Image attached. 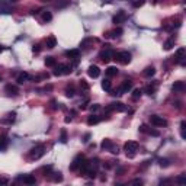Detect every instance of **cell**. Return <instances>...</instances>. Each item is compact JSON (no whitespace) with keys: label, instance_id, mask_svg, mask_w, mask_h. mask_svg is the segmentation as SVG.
<instances>
[{"label":"cell","instance_id":"6da1fadb","mask_svg":"<svg viewBox=\"0 0 186 186\" xmlns=\"http://www.w3.org/2000/svg\"><path fill=\"white\" fill-rule=\"evenodd\" d=\"M45 146L44 144H38V146H35L29 151V157H31V160H40L44 154H45Z\"/></svg>","mask_w":186,"mask_h":186},{"label":"cell","instance_id":"7a4b0ae2","mask_svg":"<svg viewBox=\"0 0 186 186\" xmlns=\"http://www.w3.org/2000/svg\"><path fill=\"white\" fill-rule=\"evenodd\" d=\"M137 148H138V144H137L135 141H128V143L124 144V150H125V153L128 157H134Z\"/></svg>","mask_w":186,"mask_h":186},{"label":"cell","instance_id":"3957f363","mask_svg":"<svg viewBox=\"0 0 186 186\" xmlns=\"http://www.w3.org/2000/svg\"><path fill=\"white\" fill-rule=\"evenodd\" d=\"M116 60L121 64H128V63H131V54L128 51H119V53H116Z\"/></svg>","mask_w":186,"mask_h":186},{"label":"cell","instance_id":"277c9868","mask_svg":"<svg viewBox=\"0 0 186 186\" xmlns=\"http://www.w3.org/2000/svg\"><path fill=\"white\" fill-rule=\"evenodd\" d=\"M150 122L154 126H166L167 125V121L163 116H159V115H151L150 116Z\"/></svg>","mask_w":186,"mask_h":186},{"label":"cell","instance_id":"5b68a950","mask_svg":"<svg viewBox=\"0 0 186 186\" xmlns=\"http://www.w3.org/2000/svg\"><path fill=\"white\" fill-rule=\"evenodd\" d=\"M70 73H71V67L66 66V64H60V66L54 70V76H57V77H58V76H63V74L66 76V74H70Z\"/></svg>","mask_w":186,"mask_h":186},{"label":"cell","instance_id":"8992f818","mask_svg":"<svg viewBox=\"0 0 186 186\" xmlns=\"http://www.w3.org/2000/svg\"><path fill=\"white\" fill-rule=\"evenodd\" d=\"M108 112H111V111H116V112H125L126 108L124 103H121V102H113V103H111L109 106L106 108Z\"/></svg>","mask_w":186,"mask_h":186},{"label":"cell","instance_id":"52a82bcc","mask_svg":"<svg viewBox=\"0 0 186 186\" xmlns=\"http://www.w3.org/2000/svg\"><path fill=\"white\" fill-rule=\"evenodd\" d=\"M113 55H115V54H113L112 50H103V51H102V53L99 54L100 60L105 61V63H109V61H111V60L113 58Z\"/></svg>","mask_w":186,"mask_h":186},{"label":"cell","instance_id":"ba28073f","mask_svg":"<svg viewBox=\"0 0 186 186\" xmlns=\"http://www.w3.org/2000/svg\"><path fill=\"white\" fill-rule=\"evenodd\" d=\"M131 89H133V81L125 80V81L122 83V86L118 89V93H116V95H124V93H128Z\"/></svg>","mask_w":186,"mask_h":186},{"label":"cell","instance_id":"9c48e42d","mask_svg":"<svg viewBox=\"0 0 186 186\" xmlns=\"http://www.w3.org/2000/svg\"><path fill=\"white\" fill-rule=\"evenodd\" d=\"M87 74H89L90 77H93V79L99 77V74H100L99 67H98V66H90L89 68H87Z\"/></svg>","mask_w":186,"mask_h":186},{"label":"cell","instance_id":"30bf717a","mask_svg":"<svg viewBox=\"0 0 186 186\" xmlns=\"http://www.w3.org/2000/svg\"><path fill=\"white\" fill-rule=\"evenodd\" d=\"M83 160H84V157H83L81 154H79V156H77V157L73 160V163H71L70 169H71V170H77V169L81 166V161H83Z\"/></svg>","mask_w":186,"mask_h":186},{"label":"cell","instance_id":"8fae6325","mask_svg":"<svg viewBox=\"0 0 186 186\" xmlns=\"http://www.w3.org/2000/svg\"><path fill=\"white\" fill-rule=\"evenodd\" d=\"M125 19H126L125 12H118L113 16V23H122V22H125Z\"/></svg>","mask_w":186,"mask_h":186},{"label":"cell","instance_id":"7c38bea8","mask_svg":"<svg viewBox=\"0 0 186 186\" xmlns=\"http://www.w3.org/2000/svg\"><path fill=\"white\" fill-rule=\"evenodd\" d=\"M15 119H16V112H9L6 115V118H3L0 122L2 124H12V122H15Z\"/></svg>","mask_w":186,"mask_h":186},{"label":"cell","instance_id":"4fadbf2b","mask_svg":"<svg viewBox=\"0 0 186 186\" xmlns=\"http://www.w3.org/2000/svg\"><path fill=\"white\" fill-rule=\"evenodd\" d=\"M172 89H173V92H183L185 90V83L183 81H174Z\"/></svg>","mask_w":186,"mask_h":186},{"label":"cell","instance_id":"5bb4252c","mask_svg":"<svg viewBox=\"0 0 186 186\" xmlns=\"http://www.w3.org/2000/svg\"><path fill=\"white\" fill-rule=\"evenodd\" d=\"M29 79H31V76L28 73H20L19 76H18V83H19V84H23V83H26Z\"/></svg>","mask_w":186,"mask_h":186},{"label":"cell","instance_id":"9a60e30c","mask_svg":"<svg viewBox=\"0 0 186 186\" xmlns=\"http://www.w3.org/2000/svg\"><path fill=\"white\" fill-rule=\"evenodd\" d=\"M140 131H141V133L151 134V135H154V137H159V133H157V131H154V129H148V128H147V125H144V124L140 126Z\"/></svg>","mask_w":186,"mask_h":186},{"label":"cell","instance_id":"2e32d148","mask_svg":"<svg viewBox=\"0 0 186 186\" xmlns=\"http://www.w3.org/2000/svg\"><path fill=\"white\" fill-rule=\"evenodd\" d=\"M185 54H186V50L185 48H179L177 51H176V58L179 61H182V64H185L183 60H185Z\"/></svg>","mask_w":186,"mask_h":186},{"label":"cell","instance_id":"e0dca14e","mask_svg":"<svg viewBox=\"0 0 186 186\" xmlns=\"http://www.w3.org/2000/svg\"><path fill=\"white\" fill-rule=\"evenodd\" d=\"M22 180H23V183H26V185H35V183H36V179H35L33 176H31V174L23 176V177H22Z\"/></svg>","mask_w":186,"mask_h":186},{"label":"cell","instance_id":"ac0fdd59","mask_svg":"<svg viewBox=\"0 0 186 186\" xmlns=\"http://www.w3.org/2000/svg\"><path fill=\"white\" fill-rule=\"evenodd\" d=\"M6 92L9 93V95H18V93H19V90H18V87L16 86H13V84H7L6 86Z\"/></svg>","mask_w":186,"mask_h":186},{"label":"cell","instance_id":"d6986e66","mask_svg":"<svg viewBox=\"0 0 186 186\" xmlns=\"http://www.w3.org/2000/svg\"><path fill=\"white\" fill-rule=\"evenodd\" d=\"M102 89L105 90V92H111V89H112V83H111V80H103L102 81Z\"/></svg>","mask_w":186,"mask_h":186},{"label":"cell","instance_id":"ffe728a7","mask_svg":"<svg viewBox=\"0 0 186 186\" xmlns=\"http://www.w3.org/2000/svg\"><path fill=\"white\" fill-rule=\"evenodd\" d=\"M99 121H100V116L92 115V116H89V119H87V125H95V124H98Z\"/></svg>","mask_w":186,"mask_h":186},{"label":"cell","instance_id":"44dd1931","mask_svg":"<svg viewBox=\"0 0 186 186\" xmlns=\"http://www.w3.org/2000/svg\"><path fill=\"white\" fill-rule=\"evenodd\" d=\"M55 45H57V40H55V36H50V38L46 40V48H54Z\"/></svg>","mask_w":186,"mask_h":186},{"label":"cell","instance_id":"7402d4cb","mask_svg":"<svg viewBox=\"0 0 186 186\" xmlns=\"http://www.w3.org/2000/svg\"><path fill=\"white\" fill-rule=\"evenodd\" d=\"M67 57H71V58H79V50H68L66 51Z\"/></svg>","mask_w":186,"mask_h":186},{"label":"cell","instance_id":"603a6c76","mask_svg":"<svg viewBox=\"0 0 186 186\" xmlns=\"http://www.w3.org/2000/svg\"><path fill=\"white\" fill-rule=\"evenodd\" d=\"M121 33H122V29L118 28V29H115V31H111V32L108 33V36H109V38H116V36H119Z\"/></svg>","mask_w":186,"mask_h":186},{"label":"cell","instance_id":"cb8c5ba5","mask_svg":"<svg viewBox=\"0 0 186 186\" xmlns=\"http://www.w3.org/2000/svg\"><path fill=\"white\" fill-rule=\"evenodd\" d=\"M154 73H156L154 67H147L146 70H144V76H146V77H153Z\"/></svg>","mask_w":186,"mask_h":186},{"label":"cell","instance_id":"d4e9b609","mask_svg":"<svg viewBox=\"0 0 186 186\" xmlns=\"http://www.w3.org/2000/svg\"><path fill=\"white\" fill-rule=\"evenodd\" d=\"M173 46H174V40H173V38H170V40H167L166 42H164V50H166V51L172 50Z\"/></svg>","mask_w":186,"mask_h":186},{"label":"cell","instance_id":"484cf974","mask_svg":"<svg viewBox=\"0 0 186 186\" xmlns=\"http://www.w3.org/2000/svg\"><path fill=\"white\" fill-rule=\"evenodd\" d=\"M106 74L109 76V77H112V76H116V74H118V68H116V67H108Z\"/></svg>","mask_w":186,"mask_h":186},{"label":"cell","instance_id":"4316f807","mask_svg":"<svg viewBox=\"0 0 186 186\" xmlns=\"http://www.w3.org/2000/svg\"><path fill=\"white\" fill-rule=\"evenodd\" d=\"M45 66L46 67L55 66V60H54V57H46V58H45Z\"/></svg>","mask_w":186,"mask_h":186},{"label":"cell","instance_id":"83f0119b","mask_svg":"<svg viewBox=\"0 0 186 186\" xmlns=\"http://www.w3.org/2000/svg\"><path fill=\"white\" fill-rule=\"evenodd\" d=\"M159 164L161 167H169V166H170V160H169V159H160L159 160Z\"/></svg>","mask_w":186,"mask_h":186},{"label":"cell","instance_id":"f1b7e54d","mask_svg":"<svg viewBox=\"0 0 186 186\" xmlns=\"http://www.w3.org/2000/svg\"><path fill=\"white\" fill-rule=\"evenodd\" d=\"M176 182H177L179 185H186V174H185V173H182L179 177L176 179Z\"/></svg>","mask_w":186,"mask_h":186},{"label":"cell","instance_id":"f546056e","mask_svg":"<svg viewBox=\"0 0 186 186\" xmlns=\"http://www.w3.org/2000/svg\"><path fill=\"white\" fill-rule=\"evenodd\" d=\"M111 144H112V141H111V140H103V143L100 144V147H102L103 150H108V148L111 147Z\"/></svg>","mask_w":186,"mask_h":186},{"label":"cell","instance_id":"4dcf8cb0","mask_svg":"<svg viewBox=\"0 0 186 186\" xmlns=\"http://www.w3.org/2000/svg\"><path fill=\"white\" fill-rule=\"evenodd\" d=\"M42 19L45 20V22H50V20L53 19V15L50 13V12H46V10H45V12L42 13Z\"/></svg>","mask_w":186,"mask_h":186},{"label":"cell","instance_id":"1f68e13d","mask_svg":"<svg viewBox=\"0 0 186 186\" xmlns=\"http://www.w3.org/2000/svg\"><path fill=\"white\" fill-rule=\"evenodd\" d=\"M0 13H2V15H9V13H10V9H9L7 6L0 5Z\"/></svg>","mask_w":186,"mask_h":186},{"label":"cell","instance_id":"d6a6232c","mask_svg":"<svg viewBox=\"0 0 186 186\" xmlns=\"http://www.w3.org/2000/svg\"><path fill=\"white\" fill-rule=\"evenodd\" d=\"M141 95H143V90H141V89H135L133 92V99H138Z\"/></svg>","mask_w":186,"mask_h":186},{"label":"cell","instance_id":"836d02e7","mask_svg":"<svg viewBox=\"0 0 186 186\" xmlns=\"http://www.w3.org/2000/svg\"><path fill=\"white\" fill-rule=\"evenodd\" d=\"M146 3V0H133V6L134 7H141Z\"/></svg>","mask_w":186,"mask_h":186},{"label":"cell","instance_id":"e575fe53","mask_svg":"<svg viewBox=\"0 0 186 186\" xmlns=\"http://www.w3.org/2000/svg\"><path fill=\"white\" fill-rule=\"evenodd\" d=\"M66 96L67 98H73L74 96V89L73 87H67L66 89Z\"/></svg>","mask_w":186,"mask_h":186},{"label":"cell","instance_id":"d590c367","mask_svg":"<svg viewBox=\"0 0 186 186\" xmlns=\"http://www.w3.org/2000/svg\"><path fill=\"white\" fill-rule=\"evenodd\" d=\"M6 146H7V140L5 137H0V150L6 148Z\"/></svg>","mask_w":186,"mask_h":186},{"label":"cell","instance_id":"8d00e7d4","mask_svg":"<svg viewBox=\"0 0 186 186\" xmlns=\"http://www.w3.org/2000/svg\"><path fill=\"white\" fill-rule=\"evenodd\" d=\"M185 126H186V122L182 121L180 122V135H182V138H185Z\"/></svg>","mask_w":186,"mask_h":186},{"label":"cell","instance_id":"74e56055","mask_svg":"<svg viewBox=\"0 0 186 186\" xmlns=\"http://www.w3.org/2000/svg\"><path fill=\"white\" fill-rule=\"evenodd\" d=\"M108 150H109V151H111L112 154H118V153H119V151H118V147H116V146H113V143L111 144V147H109Z\"/></svg>","mask_w":186,"mask_h":186},{"label":"cell","instance_id":"f35d334b","mask_svg":"<svg viewBox=\"0 0 186 186\" xmlns=\"http://www.w3.org/2000/svg\"><path fill=\"white\" fill-rule=\"evenodd\" d=\"M54 174H55L53 177L54 182H61V180H63V174H61V173H54Z\"/></svg>","mask_w":186,"mask_h":186},{"label":"cell","instance_id":"ab89813d","mask_svg":"<svg viewBox=\"0 0 186 186\" xmlns=\"http://www.w3.org/2000/svg\"><path fill=\"white\" fill-rule=\"evenodd\" d=\"M18 0H0V3L2 5H13V3H16Z\"/></svg>","mask_w":186,"mask_h":186},{"label":"cell","instance_id":"60d3db41","mask_svg":"<svg viewBox=\"0 0 186 186\" xmlns=\"http://www.w3.org/2000/svg\"><path fill=\"white\" fill-rule=\"evenodd\" d=\"M61 143H67V133L64 129L61 131Z\"/></svg>","mask_w":186,"mask_h":186},{"label":"cell","instance_id":"b9f144b4","mask_svg":"<svg viewBox=\"0 0 186 186\" xmlns=\"http://www.w3.org/2000/svg\"><path fill=\"white\" fill-rule=\"evenodd\" d=\"M80 84H81V87H83L84 90H89V84H87L84 80H81V81H80Z\"/></svg>","mask_w":186,"mask_h":186},{"label":"cell","instance_id":"7bdbcfd3","mask_svg":"<svg viewBox=\"0 0 186 186\" xmlns=\"http://www.w3.org/2000/svg\"><path fill=\"white\" fill-rule=\"evenodd\" d=\"M99 105H96V103H95V105H92V106H90V111H92V112H96V111H99Z\"/></svg>","mask_w":186,"mask_h":186},{"label":"cell","instance_id":"ee69618b","mask_svg":"<svg viewBox=\"0 0 186 186\" xmlns=\"http://www.w3.org/2000/svg\"><path fill=\"white\" fill-rule=\"evenodd\" d=\"M131 183H133V185H143V180L141 179H134Z\"/></svg>","mask_w":186,"mask_h":186},{"label":"cell","instance_id":"f6af8a7d","mask_svg":"<svg viewBox=\"0 0 186 186\" xmlns=\"http://www.w3.org/2000/svg\"><path fill=\"white\" fill-rule=\"evenodd\" d=\"M146 92L148 93V95H151V93H154V87H150V86L146 87Z\"/></svg>","mask_w":186,"mask_h":186},{"label":"cell","instance_id":"bcb514c9","mask_svg":"<svg viewBox=\"0 0 186 186\" xmlns=\"http://www.w3.org/2000/svg\"><path fill=\"white\" fill-rule=\"evenodd\" d=\"M7 183V179H5V177H0V185H6Z\"/></svg>","mask_w":186,"mask_h":186},{"label":"cell","instance_id":"7dc6e473","mask_svg":"<svg viewBox=\"0 0 186 186\" xmlns=\"http://www.w3.org/2000/svg\"><path fill=\"white\" fill-rule=\"evenodd\" d=\"M33 51L38 53V51H40V45H33Z\"/></svg>","mask_w":186,"mask_h":186},{"label":"cell","instance_id":"c3c4849f","mask_svg":"<svg viewBox=\"0 0 186 186\" xmlns=\"http://www.w3.org/2000/svg\"><path fill=\"white\" fill-rule=\"evenodd\" d=\"M3 50H5V46H3V45H0V53H2Z\"/></svg>","mask_w":186,"mask_h":186},{"label":"cell","instance_id":"681fc988","mask_svg":"<svg viewBox=\"0 0 186 186\" xmlns=\"http://www.w3.org/2000/svg\"><path fill=\"white\" fill-rule=\"evenodd\" d=\"M0 79H2V77H0Z\"/></svg>","mask_w":186,"mask_h":186}]
</instances>
